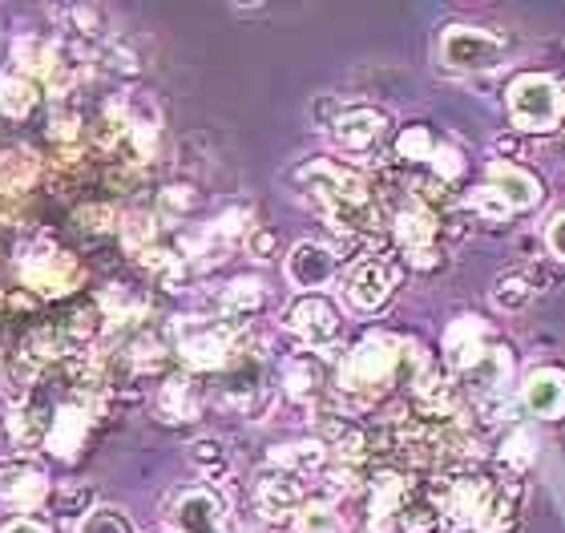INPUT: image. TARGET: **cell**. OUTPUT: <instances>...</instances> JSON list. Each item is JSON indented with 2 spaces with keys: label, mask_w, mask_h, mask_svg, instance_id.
Returning <instances> with one entry per match:
<instances>
[{
  "label": "cell",
  "mask_w": 565,
  "mask_h": 533,
  "mask_svg": "<svg viewBox=\"0 0 565 533\" xmlns=\"http://www.w3.org/2000/svg\"><path fill=\"white\" fill-rule=\"evenodd\" d=\"M190 465H194L202 477H226V469H231V457H226L223 440L202 437V440H194V445H190Z\"/></svg>",
  "instance_id": "obj_32"
},
{
  "label": "cell",
  "mask_w": 565,
  "mask_h": 533,
  "mask_svg": "<svg viewBox=\"0 0 565 533\" xmlns=\"http://www.w3.org/2000/svg\"><path fill=\"white\" fill-rule=\"evenodd\" d=\"M307 501V477L287 473V469H263L255 481V505L267 522H291Z\"/></svg>",
  "instance_id": "obj_12"
},
{
  "label": "cell",
  "mask_w": 565,
  "mask_h": 533,
  "mask_svg": "<svg viewBox=\"0 0 565 533\" xmlns=\"http://www.w3.org/2000/svg\"><path fill=\"white\" fill-rule=\"evenodd\" d=\"M489 299H493L497 311H505V316H518V311H525L533 303V287L525 284V275L521 271H505L501 279L493 284V291H489Z\"/></svg>",
  "instance_id": "obj_29"
},
{
  "label": "cell",
  "mask_w": 565,
  "mask_h": 533,
  "mask_svg": "<svg viewBox=\"0 0 565 533\" xmlns=\"http://www.w3.org/2000/svg\"><path fill=\"white\" fill-rule=\"evenodd\" d=\"M428 174L436 178V182H445V186H452L460 174H465V154H460L457 146L448 142H436L433 158H428Z\"/></svg>",
  "instance_id": "obj_34"
},
{
  "label": "cell",
  "mask_w": 565,
  "mask_h": 533,
  "mask_svg": "<svg viewBox=\"0 0 565 533\" xmlns=\"http://www.w3.org/2000/svg\"><path fill=\"white\" fill-rule=\"evenodd\" d=\"M545 250H550V259L562 267L565 263V206L550 214V226H545Z\"/></svg>",
  "instance_id": "obj_40"
},
{
  "label": "cell",
  "mask_w": 565,
  "mask_h": 533,
  "mask_svg": "<svg viewBox=\"0 0 565 533\" xmlns=\"http://www.w3.org/2000/svg\"><path fill=\"white\" fill-rule=\"evenodd\" d=\"M118 223H121V247L130 250V255H146L150 247H158V214L126 211Z\"/></svg>",
  "instance_id": "obj_28"
},
{
  "label": "cell",
  "mask_w": 565,
  "mask_h": 533,
  "mask_svg": "<svg viewBox=\"0 0 565 533\" xmlns=\"http://www.w3.org/2000/svg\"><path fill=\"white\" fill-rule=\"evenodd\" d=\"M279 380H282V392H287L291 401H299V404L319 401V392H323V384H328L319 355H311V352L287 355V360H282Z\"/></svg>",
  "instance_id": "obj_19"
},
{
  "label": "cell",
  "mask_w": 565,
  "mask_h": 533,
  "mask_svg": "<svg viewBox=\"0 0 565 533\" xmlns=\"http://www.w3.org/2000/svg\"><path fill=\"white\" fill-rule=\"evenodd\" d=\"M505 106L521 138L554 134L565 126V82L554 73H521L505 89Z\"/></svg>",
  "instance_id": "obj_3"
},
{
  "label": "cell",
  "mask_w": 565,
  "mask_h": 533,
  "mask_svg": "<svg viewBox=\"0 0 565 533\" xmlns=\"http://www.w3.org/2000/svg\"><path fill=\"white\" fill-rule=\"evenodd\" d=\"M166 518H170V530L174 533H235L231 530L226 501L206 486L178 489Z\"/></svg>",
  "instance_id": "obj_10"
},
{
  "label": "cell",
  "mask_w": 565,
  "mask_h": 533,
  "mask_svg": "<svg viewBox=\"0 0 565 533\" xmlns=\"http://www.w3.org/2000/svg\"><path fill=\"white\" fill-rule=\"evenodd\" d=\"M89 428H94V401H89V388H77L73 396H65V401L49 408L45 449L53 457H61V461H73L85 449Z\"/></svg>",
  "instance_id": "obj_8"
},
{
  "label": "cell",
  "mask_w": 565,
  "mask_h": 533,
  "mask_svg": "<svg viewBox=\"0 0 565 533\" xmlns=\"http://www.w3.org/2000/svg\"><path fill=\"white\" fill-rule=\"evenodd\" d=\"M424 348L392 332H367L360 344H352L340 355L335 367V388L352 396L355 404H372L396 384H413V376L424 367Z\"/></svg>",
  "instance_id": "obj_2"
},
{
  "label": "cell",
  "mask_w": 565,
  "mask_h": 533,
  "mask_svg": "<svg viewBox=\"0 0 565 533\" xmlns=\"http://www.w3.org/2000/svg\"><path fill=\"white\" fill-rule=\"evenodd\" d=\"M384 134H388V118L372 106L340 109L335 121H331V138H335L343 154H372Z\"/></svg>",
  "instance_id": "obj_14"
},
{
  "label": "cell",
  "mask_w": 565,
  "mask_h": 533,
  "mask_svg": "<svg viewBox=\"0 0 565 533\" xmlns=\"http://www.w3.org/2000/svg\"><path fill=\"white\" fill-rule=\"evenodd\" d=\"M420 493L436 505L445 533H509L525 505V489L518 477L484 473L477 465L448 469Z\"/></svg>",
  "instance_id": "obj_1"
},
{
  "label": "cell",
  "mask_w": 565,
  "mask_h": 533,
  "mask_svg": "<svg viewBox=\"0 0 565 533\" xmlns=\"http://www.w3.org/2000/svg\"><path fill=\"white\" fill-rule=\"evenodd\" d=\"M392 530H396V533H445V522H440V513H436L433 501L416 489V493H408V501L401 505V513H396V525H392Z\"/></svg>",
  "instance_id": "obj_26"
},
{
  "label": "cell",
  "mask_w": 565,
  "mask_h": 533,
  "mask_svg": "<svg viewBox=\"0 0 565 533\" xmlns=\"http://www.w3.org/2000/svg\"><path fill=\"white\" fill-rule=\"evenodd\" d=\"M521 275H525V284L533 287V296H545V291L565 287V267H557L554 259H530L521 267Z\"/></svg>",
  "instance_id": "obj_33"
},
{
  "label": "cell",
  "mask_w": 565,
  "mask_h": 533,
  "mask_svg": "<svg viewBox=\"0 0 565 533\" xmlns=\"http://www.w3.org/2000/svg\"><path fill=\"white\" fill-rule=\"evenodd\" d=\"M36 102H41V85L12 70L0 73V118H12V121L29 118L36 109Z\"/></svg>",
  "instance_id": "obj_23"
},
{
  "label": "cell",
  "mask_w": 565,
  "mask_h": 533,
  "mask_svg": "<svg viewBox=\"0 0 565 533\" xmlns=\"http://www.w3.org/2000/svg\"><path fill=\"white\" fill-rule=\"evenodd\" d=\"M102 65H106L109 73H118V77L138 73V61H134V53L126 45H109L106 53H102Z\"/></svg>",
  "instance_id": "obj_42"
},
{
  "label": "cell",
  "mask_w": 565,
  "mask_h": 533,
  "mask_svg": "<svg viewBox=\"0 0 565 533\" xmlns=\"http://www.w3.org/2000/svg\"><path fill=\"white\" fill-rule=\"evenodd\" d=\"M49 138L61 142V150H77V142H82V118L73 109H57L49 118Z\"/></svg>",
  "instance_id": "obj_38"
},
{
  "label": "cell",
  "mask_w": 565,
  "mask_h": 533,
  "mask_svg": "<svg viewBox=\"0 0 565 533\" xmlns=\"http://www.w3.org/2000/svg\"><path fill=\"white\" fill-rule=\"evenodd\" d=\"M97 311L106 316V323L141 320V316H146V296H138L134 287L109 284V287H102V296H97Z\"/></svg>",
  "instance_id": "obj_25"
},
{
  "label": "cell",
  "mask_w": 565,
  "mask_h": 533,
  "mask_svg": "<svg viewBox=\"0 0 565 533\" xmlns=\"http://www.w3.org/2000/svg\"><path fill=\"white\" fill-rule=\"evenodd\" d=\"M433 150H436V138H433V130H428L424 121L404 126V130L396 134V142H392V154L401 158L404 167H428Z\"/></svg>",
  "instance_id": "obj_27"
},
{
  "label": "cell",
  "mask_w": 565,
  "mask_h": 533,
  "mask_svg": "<svg viewBox=\"0 0 565 533\" xmlns=\"http://www.w3.org/2000/svg\"><path fill=\"white\" fill-rule=\"evenodd\" d=\"M114 218H118V211L106 206V202H97V206H82V211H77L82 231H106V226H114Z\"/></svg>",
  "instance_id": "obj_41"
},
{
  "label": "cell",
  "mask_w": 565,
  "mask_h": 533,
  "mask_svg": "<svg viewBox=\"0 0 565 533\" xmlns=\"http://www.w3.org/2000/svg\"><path fill=\"white\" fill-rule=\"evenodd\" d=\"M331 452L323 440H299V445H279L271 452V465L275 469H287V473H299V477H319L328 469Z\"/></svg>",
  "instance_id": "obj_22"
},
{
  "label": "cell",
  "mask_w": 565,
  "mask_h": 533,
  "mask_svg": "<svg viewBox=\"0 0 565 533\" xmlns=\"http://www.w3.org/2000/svg\"><path fill=\"white\" fill-rule=\"evenodd\" d=\"M484 174H489V182H484V186L505 202L509 214L533 211V206L542 202V178L533 174V170H525L521 162H497V158H493Z\"/></svg>",
  "instance_id": "obj_16"
},
{
  "label": "cell",
  "mask_w": 565,
  "mask_h": 533,
  "mask_svg": "<svg viewBox=\"0 0 565 533\" xmlns=\"http://www.w3.org/2000/svg\"><path fill=\"white\" fill-rule=\"evenodd\" d=\"M401 287V263L392 259V255H367V259H355L343 275V299H348V308L364 311H380L384 303L392 299V291Z\"/></svg>",
  "instance_id": "obj_7"
},
{
  "label": "cell",
  "mask_w": 565,
  "mask_h": 533,
  "mask_svg": "<svg viewBox=\"0 0 565 533\" xmlns=\"http://www.w3.org/2000/svg\"><path fill=\"white\" fill-rule=\"evenodd\" d=\"M295 533H348L343 518L335 513L331 501H303V510L291 518Z\"/></svg>",
  "instance_id": "obj_30"
},
{
  "label": "cell",
  "mask_w": 565,
  "mask_h": 533,
  "mask_svg": "<svg viewBox=\"0 0 565 533\" xmlns=\"http://www.w3.org/2000/svg\"><path fill=\"white\" fill-rule=\"evenodd\" d=\"M497 461H501V469H505L509 477H521L537 461V433L525 425L509 428L505 440H501V449H497Z\"/></svg>",
  "instance_id": "obj_24"
},
{
  "label": "cell",
  "mask_w": 565,
  "mask_h": 533,
  "mask_svg": "<svg viewBox=\"0 0 565 533\" xmlns=\"http://www.w3.org/2000/svg\"><path fill=\"white\" fill-rule=\"evenodd\" d=\"M170 335L190 372H226L243 355V332L226 320H178Z\"/></svg>",
  "instance_id": "obj_5"
},
{
  "label": "cell",
  "mask_w": 565,
  "mask_h": 533,
  "mask_svg": "<svg viewBox=\"0 0 565 533\" xmlns=\"http://www.w3.org/2000/svg\"><path fill=\"white\" fill-rule=\"evenodd\" d=\"M335 271H340V250L328 247V243H316V238L295 243L282 259V275L299 296H319L335 279Z\"/></svg>",
  "instance_id": "obj_11"
},
{
  "label": "cell",
  "mask_w": 565,
  "mask_h": 533,
  "mask_svg": "<svg viewBox=\"0 0 565 533\" xmlns=\"http://www.w3.org/2000/svg\"><path fill=\"white\" fill-rule=\"evenodd\" d=\"M49 498V477L33 465L4 461L0 465V505L17 513H33Z\"/></svg>",
  "instance_id": "obj_17"
},
{
  "label": "cell",
  "mask_w": 565,
  "mask_h": 533,
  "mask_svg": "<svg viewBox=\"0 0 565 533\" xmlns=\"http://www.w3.org/2000/svg\"><path fill=\"white\" fill-rule=\"evenodd\" d=\"M153 413L162 416L166 425H186V420H199L202 413V392L190 376H166V384H158V401H153Z\"/></svg>",
  "instance_id": "obj_18"
},
{
  "label": "cell",
  "mask_w": 565,
  "mask_h": 533,
  "mask_svg": "<svg viewBox=\"0 0 565 533\" xmlns=\"http://www.w3.org/2000/svg\"><path fill=\"white\" fill-rule=\"evenodd\" d=\"M243 247H247L250 259H275L279 255V231H271V226H250L247 235H243Z\"/></svg>",
  "instance_id": "obj_39"
},
{
  "label": "cell",
  "mask_w": 565,
  "mask_h": 533,
  "mask_svg": "<svg viewBox=\"0 0 565 533\" xmlns=\"http://www.w3.org/2000/svg\"><path fill=\"white\" fill-rule=\"evenodd\" d=\"M41 178V158L24 146H4L0 150V199H17Z\"/></svg>",
  "instance_id": "obj_20"
},
{
  "label": "cell",
  "mask_w": 565,
  "mask_h": 533,
  "mask_svg": "<svg viewBox=\"0 0 565 533\" xmlns=\"http://www.w3.org/2000/svg\"><path fill=\"white\" fill-rule=\"evenodd\" d=\"M17 275H21V284L41 299L73 296L85 279L77 255L65 250V247H57L49 235H36V238L24 243L21 255H17Z\"/></svg>",
  "instance_id": "obj_4"
},
{
  "label": "cell",
  "mask_w": 565,
  "mask_h": 533,
  "mask_svg": "<svg viewBox=\"0 0 565 533\" xmlns=\"http://www.w3.org/2000/svg\"><path fill=\"white\" fill-rule=\"evenodd\" d=\"M521 408L537 420H565V367L542 364L521 380Z\"/></svg>",
  "instance_id": "obj_15"
},
{
  "label": "cell",
  "mask_w": 565,
  "mask_h": 533,
  "mask_svg": "<svg viewBox=\"0 0 565 533\" xmlns=\"http://www.w3.org/2000/svg\"><path fill=\"white\" fill-rule=\"evenodd\" d=\"M282 328L307 348V352H328L340 340V308L328 296H299L282 311Z\"/></svg>",
  "instance_id": "obj_9"
},
{
  "label": "cell",
  "mask_w": 565,
  "mask_h": 533,
  "mask_svg": "<svg viewBox=\"0 0 565 533\" xmlns=\"http://www.w3.org/2000/svg\"><path fill=\"white\" fill-rule=\"evenodd\" d=\"M199 206H202V194L194 186H186V182L166 186L162 194H158V218H166V223H182V218H190Z\"/></svg>",
  "instance_id": "obj_31"
},
{
  "label": "cell",
  "mask_w": 565,
  "mask_h": 533,
  "mask_svg": "<svg viewBox=\"0 0 565 533\" xmlns=\"http://www.w3.org/2000/svg\"><path fill=\"white\" fill-rule=\"evenodd\" d=\"M0 73H9V49H4V33H0Z\"/></svg>",
  "instance_id": "obj_44"
},
{
  "label": "cell",
  "mask_w": 565,
  "mask_h": 533,
  "mask_svg": "<svg viewBox=\"0 0 565 533\" xmlns=\"http://www.w3.org/2000/svg\"><path fill=\"white\" fill-rule=\"evenodd\" d=\"M61 518H77V513H89L94 510V486H85V481H73V486H61L57 498H53Z\"/></svg>",
  "instance_id": "obj_37"
},
{
  "label": "cell",
  "mask_w": 565,
  "mask_h": 533,
  "mask_svg": "<svg viewBox=\"0 0 565 533\" xmlns=\"http://www.w3.org/2000/svg\"><path fill=\"white\" fill-rule=\"evenodd\" d=\"M493 344L497 340L481 316H457V320L445 328V364L452 367L457 376H465V372H472V367L481 364L484 352Z\"/></svg>",
  "instance_id": "obj_13"
},
{
  "label": "cell",
  "mask_w": 565,
  "mask_h": 533,
  "mask_svg": "<svg viewBox=\"0 0 565 533\" xmlns=\"http://www.w3.org/2000/svg\"><path fill=\"white\" fill-rule=\"evenodd\" d=\"M0 533H53V525L45 518H36V513H21V518L0 525Z\"/></svg>",
  "instance_id": "obj_43"
},
{
  "label": "cell",
  "mask_w": 565,
  "mask_h": 533,
  "mask_svg": "<svg viewBox=\"0 0 565 533\" xmlns=\"http://www.w3.org/2000/svg\"><path fill=\"white\" fill-rule=\"evenodd\" d=\"M77 533H134V522L121 510H109V505H102V510L85 513L82 525H77Z\"/></svg>",
  "instance_id": "obj_36"
},
{
  "label": "cell",
  "mask_w": 565,
  "mask_h": 533,
  "mask_svg": "<svg viewBox=\"0 0 565 533\" xmlns=\"http://www.w3.org/2000/svg\"><path fill=\"white\" fill-rule=\"evenodd\" d=\"M440 61L457 73H489L505 65L509 41L481 24H445L440 33Z\"/></svg>",
  "instance_id": "obj_6"
},
{
  "label": "cell",
  "mask_w": 565,
  "mask_h": 533,
  "mask_svg": "<svg viewBox=\"0 0 565 533\" xmlns=\"http://www.w3.org/2000/svg\"><path fill=\"white\" fill-rule=\"evenodd\" d=\"M465 211L477 214L481 223H505V218H509V206L497 199L489 186H472L469 194H465Z\"/></svg>",
  "instance_id": "obj_35"
},
{
  "label": "cell",
  "mask_w": 565,
  "mask_h": 533,
  "mask_svg": "<svg viewBox=\"0 0 565 533\" xmlns=\"http://www.w3.org/2000/svg\"><path fill=\"white\" fill-rule=\"evenodd\" d=\"M263 303H267V287H263L259 279H250V275H243V279H235V284H226L223 296H218L223 320L235 323V328H243Z\"/></svg>",
  "instance_id": "obj_21"
}]
</instances>
